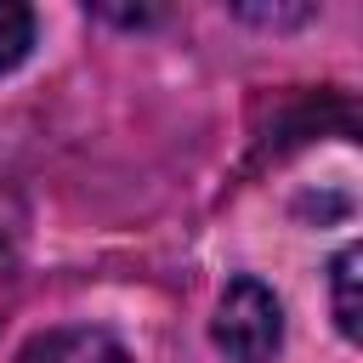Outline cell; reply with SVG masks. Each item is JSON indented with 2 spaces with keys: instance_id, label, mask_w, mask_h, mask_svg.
I'll list each match as a JSON object with an SVG mask.
<instances>
[{
  "instance_id": "5",
  "label": "cell",
  "mask_w": 363,
  "mask_h": 363,
  "mask_svg": "<svg viewBox=\"0 0 363 363\" xmlns=\"http://www.w3.org/2000/svg\"><path fill=\"white\" fill-rule=\"evenodd\" d=\"M23 221H28V216H23V193H17V182L6 176V164H0V255L23 238Z\"/></svg>"
},
{
  "instance_id": "4",
  "label": "cell",
  "mask_w": 363,
  "mask_h": 363,
  "mask_svg": "<svg viewBox=\"0 0 363 363\" xmlns=\"http://www.w3.org/2000/svg\"><path fill=\"white\" fill-rule=\"evenodd\" d=\"M34 45V11L23 0H0V74H11Z\"/></svg>"
},
{
  "instance_id": "3",
  "label": "cell",
  "mask_w": 363,
  "mask_h": 363,
  "mask_svg": "<svg viewBox=\"0 0 363 363\" xmlns=\"http://www.w3.org/2000/svg\"><path fill=\"white\" fill-rule=\"evenodd\" d=\"M357 267H363V250L357 244H346L340 255H335V267H329V301H335V329L357 346L363 340V312H357Z\"/></svg>"
},
{
  "instance_id": "6",
  "label": "cell",
  "mask_w": 363,
  "mask_h": 363,
  "mask_svg": "<svg viewBox=\"0 0 363 363\" xmlns=\"http://www.w3.org/2000/svg\"><path fill=\"white\" fill-rule=\"evenodd\" d=\"M233 17L261 23V28H295V23H312L318 6H233Z\"/></svg>"
},
{
  "instance_id": "1",
  "label": "cell",
  "mask_w": 363,
  "mask_h": 363,
  "mask_svg": "<svg viewBox=\"0 0 363 363\" xmlns=\"http://www.w3.org/2000/svg\"><path fill=\"white\" fill-rule=\"evenodd\" d=\"M210 340L227 363H272L284 346V306L261 278H233L216 301Z\"/></svg>"
},
{
  "instance_id": "2",
  "label": "cell",
  "mask_w": 363,
  "mask_h": 363,
  "mask_svg": "<svg viewBox=\"0 0 363 363\" xmlns=\"http://www.w3.org/2000/svg\"><path fill=\"white\" fill-rule=\"evenodd\" d=\"M17 363H130V352L91 323H68V329H45L23 346Z\"/></svg>"
}]
</instances>
